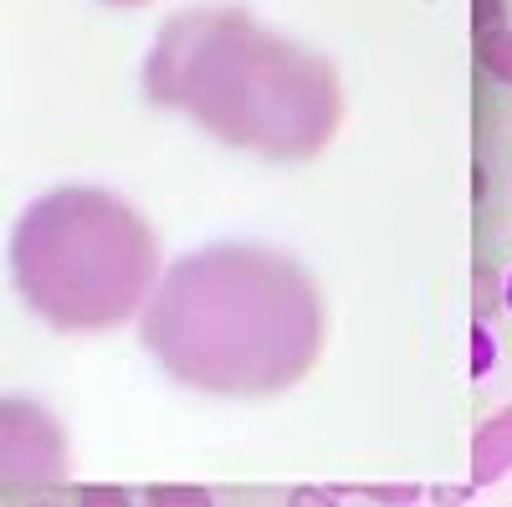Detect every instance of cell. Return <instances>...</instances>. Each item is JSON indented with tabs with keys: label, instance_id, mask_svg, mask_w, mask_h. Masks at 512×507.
I'll return each instance as SVG.
<instances>
[{
	"label": "cell",
	"instance_id": "cell-8",
	"mask_svg": "<svg viewBox=\"0 0 512 507\" xmlns=\"http://www.w3.org/2000/svg\"><path fill=\"white\" fill-rule=\"evenodd\" d=\"M287 507H338V497L323 492V487H297V492L287 497Z\"/></svg>",
	"mask_w": 512,
	"mask_h": 507
},
{
	"label": "cell",
	"instance_id": "cell-7",
	"mask_svg": "<svg viewBox=\"0 0 512 507\" xmlns=\"http://www.w3.org/2000/svg\"><path fill=\"white\" fill-rule=\"evenodd\" d=\"M369 502H384V507H395V502H415L420 487H364Z\"/></svg>",
	"mask_w": 512,
	"mask_h": 507
},
{
	"label": "cell",
	"instance_id": "cell-2",
	"mask_svg": "<svg viewBox=\"0 0 512 507\" xmlns=\"http://www.w3.org/2000/svg\"><path fill=\"white\" fill-rule=\"evenodd\" d=\"M67 472V441L47 410L0 395V487H47Z\"/></svg>",
	"mask_w": 512,
	"mask_h": 507
},
{
	"label": "cell",
	"instance_id": "cell-6",
	"mask_svg": "<svg viewBox=\"0 0 512 507\" xmlns=\"http://www.w3.org/2000/svg\"><path fill=\"white\" fill-rule=\"evenodd\" d=\"M77 507H128V492L123 487H82Z\"/></svg>",
	"mask_w": 512,
	"mask_h": 507
},
{
	"label": "cell",
	"instance_id": "cell-9",
	"mask_svg": "<svg viewBox=\"0 0 512 507\" xmlns=\"http://www.w3.org/2000/svg\"><path fill=\"white\" fill-rule=\"evenodd\" d=\"M492 369V333L477 328V359H472V374H487Z\"/></svg>",
	"mask_w": 512,
	"mask_h": 507
},
{
	"label": "cell",
	"instance_id": "cell-10",
	"mask_svg": "<svg viewBox=\"0 0 512 507\" xmlns=\"http://www.w3.org/2000/svg\"><path fill=\"white\" fill-rule=\"evenodd\" d=\"M502 303L512 308V272H507V282H502Z\"/></svg>",
	"mask_w": 512,
	"mask_h": 507
},
{
	"label": "cell",
	"instance_id": "cell-4",
	"mask_svg": "<svg viewBox=\"0 0 512 507\" xmlns=\"http://www.w3.org/2000/svg\"><path fill=\"white\" fill-rule=\"evenodd\" d=\"M482 62H487V72H497L502 82H512V31L507 26H497V31L482 36Z\"/></svg>",
	"mask_w": 512,
	"mask_h": 507
},
{
	"label": "cell",
	"instance_id": "cell-3",
	"mask_svg": "<svg viewBox=\"0 0 512 507\" xmlns=\"http://www.w3.org/2000/svg\"><path fill=\"white\" fill-rule=\"evenodd\" d=\"M502 472H512V405L482 420L472 436V487H492Z\"/></svg>",
	"mask_w": 512,
	"mask_h": 507
},
{
	"label": "cell",
	"instance_id": "cell-5",
	"mask_svg": "<svg viewBox=\"0 0 512 507\" xmlns=\"http://www.w3.org/2000/svg\"><path fill=\"white\" fill-rule=\"evenodd\" d=\"M149 507H210L205 487H149Z\"/></svg>",
	"mask_w": 512,
	"mask_h": 507
},
{
	"label": "cell",
	"instance_id": "cell-1",
	"mask_svg": "<svg viewBox=\"0 0 512 507\" xmlns=\"http://www.w3.org/2000/svg\"><path fill=\"white\" fill-rule=\"evenodd\" d=\"M318 328L313 282L292 262L251 246H221L164 277L144 338L185 385L262 395L313 369Z\"/></svg>",
	"mask_w": 512,
	"mask_h": 507
}]
</instances>
